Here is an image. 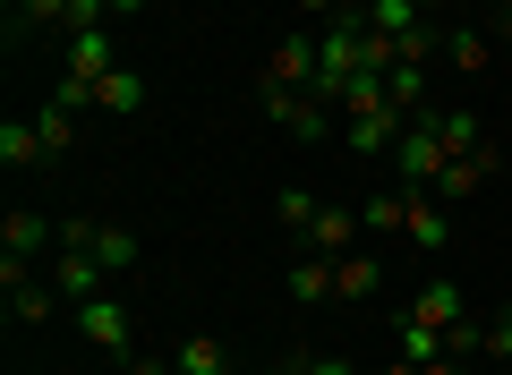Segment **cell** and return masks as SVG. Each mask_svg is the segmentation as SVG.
Wrapping results in <instances>:
<instances>
[{"label":"cell","mask_w":512,"mask_h":375,"mask_svg":"<svg viewBox=\"0 0 512 375\" xmlns=\"http://www.w3.org/2000/svg\"><path fill=\"white\" fill-rule=\"evenodd\" d=\"M402 128H410V111L384 94V77H359V86L342 94V137H350V154H393Z\"/></svg>","instance_id":"cell-1"},{"label":"cell","mask_w":512,"mask_h":375,"mask_svg":"<svg viewBox=\"0 0 512 375\" xmlns=\"http://www.w3.org/2000/svg\"><path fill=\"white\" fill-rule=\"evenodd\" d=\"M256 103H265V120H282L299 145H316V137H333V120L342 111L325 103V94H299V86H256Z\"/></svg>","instance_id":"cell-2"},{"label":"cell","mask_w":512,"mask_h":375,"mask_svg":"<svg viewBox=\"0 0 512 375\" xmlns=\"http://www.w3.org/2000/svg\"><path fill=\"white\" fill-rule=\"evenodd\" d=\"M444 137H436V120H410L402 128V145H393V179H402V188H436L444 179Z\"/></svg>","instance_id":"cell-3"},{"label":"cell","mask_w":512,"mask_h":375,"mask_svg":"<svg viewBox=\"0 0 512 375\" xmlns=\"http://www.w3.org/2000/svg\"><path fill=\"white\" fill-rule=\"evenodd\" d=\"M77 333H86L94 350L128 358V333H137V316H128V299H120V290H103V299H86V307H77Z\"/></svg>","instance_id":"cell-4"},{"label":"cell","mask_w":512,"mask_h":375,"mask_svg":"<svg viewBox=\"0 0 512 375\" xmlns=\"http://www.w3.org/2000/svg\"><path fill=\"white\" fill-rule=\"evenodd\" d=\"M103 282H111V273H103V256H86V248H60V256H52V290H60L69 307L103 299Z\"/></svg>","instance_id":"cell-5"},{"label":"cell","mask_w":512,"mask_h":375,"mask_svg":"<svg viewBox=\"0 0 512 375\" xmlns=\"http://www.w3.org/2000/svg\"><path fill=\"white\" fill-rule=\"evenodd\" d=\"M495 162H504V154H495V137L478 145V154H453V162H444V179H436V197H444V205L478 197V188H487V179H495Z\"/></svg>","instance_id":"cell-6"},{"label":"cell","mask_w":512,"mask_h":375,"mask_svg":"<svg viewBox=\"0 0 512 375\" xmlns=\"http://www.w3.org/2000/svg\"><path fill=\"white\" fill-rule=\"evenodd\" d=\"M111 69H120V43H111V26H94V35H69V77H77V86H103Z\"/></svg>","instance_id":"cell-7"},{"label":"cell","mask_w":512,"mask_h":375,"mask_svg":"<svg viewBox=\"0 0 512 375\" xmlns=\"http://www.w3.org/2000/svg\"><path fill=\"white\" fill-rule=\"evenodd\" d=\"M265 86H299L308 94L316 86V35H282L274 60H265Z\"/></svg>","instance_id":"cell-8"},{"label":"cell","mask_w":512,"mask_h":375,"mask_svg":"<svg viewBox=\"0 0 512 375\" xmlns=\"http://www.w3.org/2000/svg\"><path fill=\"white\" fill-rule=\"evenodd\" d=\"M402 231L419 239L427 256H436V248H453V214H444V197H436V188H410V222H402Z\"/></svg>","instance_id":"cell-9"},{"label":"cell","mask_w":512,"mask_h":375,"mask_svg":"<svg viewBox=\"0 0 512 375\" xmlns=\"http://www.w3.org/2000/svg\"><path fill=\"white\" fill-rule=\"evenodd\" d=\"M410 316H419V324H436V333H453V324H470V299H461V282H444V273H436V282H427L419 299H410Z\"/></svg>","instance_id":"cell-10"},{"label":"cell","mask_w":512,"mask_h":375,"mask_svg":"<svg viewBox=\"0 0 512 375\" xmlns=\"http://www.w3.org/2000/svg\"><path fill=\"white\" fill-rule=\"evenodd\" d=\"M86 256H103V273H137V265H146L137 231H120V222H94V231H86Z\"/></svg>","instance_id":"cell-11"},{"label":"cell","mask_w":512,"mask_h":375,"mask_svg":"<svg viewBox=\"0 0 512 375\" xmlns=\"http://www.w3.org/2000/svg\"><path fill=\"white\" fill-rule=\"evenodd\" d=\"M94 111H111V120H137V111H146V77H137V69L120 60V69H111L103 86H94Z\"/></svg>","instance_id":"cell-12"},{"label":"cell","mask_w":512,"mask_h":375,"mask_svg":"<svg viewBox=\"0 0 512 375\" xmlns=\"http://www.w3.org/2000/svg\"><path fill=\"white\" fill-rule=\"evenodd\" d=\"M52 222H43V214H26V205H18V214H9V222H0V256H26V265H35V256L43 248H52Z\"/></svg>","instance_id":"cell-13"},{"label":"cell","mask_w":512,"mask_h":375,"mask_svg":"<svg viewBox=\"0 0 512 375\" xmlns=\"http://www.w3.org/2000/svg\"><path fill=\"white\" fill-rule=\"evenodd\" d=\"M359 231H367V222L350 214V205H316V222H308V248H316V256H342Z\"/></svg>","instance_id":"cell-14"},{"label":"cell","mask_w":512,"mask_h":375,"mask_svg":"<svg viewBox=\"0 0 512 375\" xmlns=\"http://www.w3.org/2000/svg\"><path fill=\"white\" fill-rule=\"evenodd\" d=\"M359 18H367V35H393V43H402V35H419V26H427V9H419V0H359Z\"/></svg>","instance_id":"cell-15"},{"label":"cell","mask_w":512,"mask_h":375,"mask_svg":"<svg viewBox=\"0 0 512 375\" xmlns=\"http://www.w3.org/2000/svg\"><path fill=\"white\" fill-rule=\"evenodd\" d=\"M291 299H299V307H325V299H333V256H316V248L291 256Z\"/></svg>","instance_id":"cell-16"},{"label":"cell","mask_w":512,"mask_h":375,"mask_svg":"<svg viewBox=\"0 0 512 375\" xmlns=\"http://www.w3.org/2000/svg\"><path fill=\"white\" fill-rule=\"evenodd\" d=\"M376 290H384L376 256H333V299H376Z\"/></svg>","instance_id":"cell-17"},{"label":"cell","mask_w":512,"mask_h":375,"mask_svg":"<svg viewBox=\"0 0 512 375\" xmlns=\"http://www.w3.org/2000/svg\"><path fill=\"white\" fill-rule=\"evenodd\" d=\"M0 299H9V324H52L60 290H52V282H35V273H26V282H18V290H0Z\"/></svg>","instance_id":"cell-18"},{"label":"cell","mask_w":512,"mask_h":375,"mask_svg":"<svg viewBox=\"0 0 512 375\" xmlns=\"http://www.w3.org/2000/svg\"><path fill=\"white\" fill-rule=\"evenodd\" d=\"M171 367H180V375H231V350H222L214 333H188L180 350H171Z\"/></svg>","instance_id":"cell-19"},{"label":"cell","mask_w":512,"mask_h":375,"mask_svg":"<svg viewBox=\"0 0 512 375\" xmlns=\"http://www.w3.org/2000/svg\"><path fill=\"white\" fill-rule=\"evenodd\" d=\"M436 137H444V154H478L487 145V111H436Z\"/></svg>","instance_id":"cell-20"},{"label":"cell","mask_w":512,"mask_h":375,"mask_svg":"<svg viewBox=\"0 0 512 375\" xmlns=\"http://www.w3.org/2000/svg\"><path fill=\"white\" fill-rule=\"evenodd\" d=\"M359 222H367V231H402V222H410V188H402V179H393V188H376V197L359 205Z\"/></svg>","instance_id":"cell-21"},{"label":"cell","mask_w":512,"mask_h":375,"mask_svg":"<svg viewBox=\"0 0 512 375\" xmlns=\"http://www.w3.org/2000/svg\"><path fill=\"white\" fill-rule=\"evenodd\" d=\"M0 162H9V171L43 162V128H35V120H0Z\"/></svg>","instance_id":"cell-22"},{"label":"cell","mask_w":512,"mask_h":375,"mask_svg":"<svg viewBox=\"0 0 512 375\" xmlns=\"http://www.w3.org/2000/svg\"><path fill=\"white\" fill-rule=\"evenodd\" d=\"M393 358H410V367H436V358H453V341H444L436 324L410 316V324H402V350H393Z\"/></svg>","instance_id":"cell-23"},{"label":"cell","mask_w":512,"mask_h":375,"mask_svg":"<svg viewBox=\"0 0 512 375\" xmlns=\"http://www.w3.org/2000/svg\"><path fill=\"white\" fill-rule=\"evenodd\" d=\"M384 94H393V103H402L410 120H419V94H427V60H393V69H384Z\"/></svg>","instance_id":"cell-24"},{"label":"cell","mask_w":512,"mask_h":375,"mask_svg":"<svg viewBox=\"0 0 512 375\" xmlns=\"http://www.w3.org/2000/svg\"><path fill=\"white\" fill-rule=\"evenodd\" d=\"M35 128H43V162H52V154H69V137H77V111H69V103H43V111H35Z\"/></svg>","instance_id":"cell-25"},{"label":"cell","mask_w":512,"mask_h":375,"mask_svg":"<svg viewBox=\"0 0 512 375\" xmlns=\"http://www.w3.org/2000/svg\"><path fill=\"white\" fill-rule=\"evenodd\" d=\"M316 205H325V197H308V188H282V197H274V222H282V231H291V239H308Z\"/></svg>","instance_id":"cell-26"},{"label":"cell","mask_w":512,"mask_h":375,"mask_svg":"<svg viewBox=\"0 0 512 375\" xmlns=\"http://www.w3.org/2000/svg\"><path fill=\"white\" fill-rule=\"evenodd\" d=\"M444 52H453V69H487V35H478V26H461V35H444Z\"/></svg>","instance_id":"cell-27"},{"label":"cell","mask_w":512,"mask_h":375,"mask_svg":"<svg viewBox=\"0 0 512 375\" xmlns=\"http://www.w3.org/2000/svg\"><path fill=\"white\" fill-rule=\"evenodd\" d=\"M478 358H495V367L512 358V307H504L495 324H478Z\"/></svg>","instance_id":"cell-28"},{"label":"cell","mask_w":512,"mask_h":375,"mask_svg":"<svg viewBox=\"0 0 512 375\" xmlns=\"http://www.w3.org/2000/svg\"><path fill=\"white\" fill-rule=\"evenodd\" d=\"M120 375H180V367H171V358H154V350H128Z\"/></svg>","instance_id":"cell-29"},{"label":"cell","mask_w":512,"mask_h":375,"mask_svg":"<svg viewBox=\"0 0 512 375\" xmlns=\"http://www.w3.org/2000/svg\"><path fill=\"white\" fill-rule=\"evenodd\" d=\"M299 375H359L350 358H333V350H316V358H299Z\"/></svg>","instance_id":"cell-30"},{"label":"cell","mask_w":512,"mask_h":375,"mask_svg":"<svg viewBox=\"0 0 512 375\" xmlns=\"http://www.w3.org/2000/svg\"><path fill=\"white\" fill-rule=\"evenodd\" d=\"M419 375H461V358H436V367H419Z\"/></svg>","instance_id":"cell-31"},{"label":"cell","mask_w":512,"mask_h":375,"mask_svg":"<svg viewBox=\"0 0 512 375\" xmlns=\"http://www.w3.org/2000/svg\"><path fill=\"white\" fill-rule=\"evenodd\" d=\"M137 9H146V0H111V18H137Z\"/></svg>","instance_id":"cell-32"},{"label":"cell","mask_w":512,"mask_h":375,"mask_svg":"<svg viewBox=\"0 0 512 375\" xmlns=\"http://www.w3.org/2000/svg\"><path fill=\"white\" fill-rule=\"evenodd\" d=\"M384 375H419V367H410V358H393V367H384Z\"/></svg>","instance_id":"cell-33"},{"label":"cell","mask_w":512,"mask_h":375,"mask_svg":"<svg viewBox=\"0 0 512 375\" xmlns=\"http://www.w3.org/2000/svg\"><path fill=\"white\" fill-rule=\"evenodd\" d=\"M419 9H427V18H436V9H444V0H419Z\"/></svg>","instance_id":"cell-34"},{"label":"cell","mask_w":512,"mask_h":375,"mask_svg":"<svg viewBox=\"0 0 512 375\" xmlns=\"http://www.w3.org/2000/svg\"><path fill=\"white\" fill-rule=\"evenodd\" d=\"M504 43H512V9H504Z\"/></svg>","instance_id":"cell-35"},{"label":"cell","mask_w":512,"mask_h":375,"mask_svg":"<svg viewBox=\"0 0 512 375\" xmlns=\"http://www.w3.org/2000/svg\"><path fill=\"white\" fill-rule=\"evenodd\" d=\"M265 375H299V367H265Z\"/></svg>","instance_id":"cell-36"},{"label":"cell","mask_w":512,"mask_h":375,"mask_svg":"<svg viewBox=\"0 0 512 375\" xmlns=\"http://www.w3.org/2000/svg\"><path fill=\"white\" fill-rule=\"evenodd\" d=\"M325 9H350V0H325Z\"/></svg>","instance_id":"cell-37"}]
</instances>
